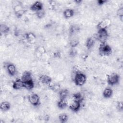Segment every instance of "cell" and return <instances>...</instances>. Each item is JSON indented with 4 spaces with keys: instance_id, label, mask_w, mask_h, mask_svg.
<instances>
[{
    "instance_id": "23",
    "label": "cell",
    "mask_w": 123,
    "mask_h": 123,
    "mask_svg": "<svg viewBox=\"0 0 123 123\" xmlns=\"http://www.w3.org/2000/svg\"><path fill=\"white\" fill-rule=\"evenodd\" d=\"M73 98H74V100H76V101L82 102V101L83 100V96H82L81 93L77 92V93H74L73 95Z\"/></svg>"
},
{
    "instance_id": "19",
    "label": "cell",
    "mask_w": 123,
    "mask_h": 123,
    "mask_svg": "<svg viewBox=\"0 0 123 123\" xmlns=\"http://www.w3.org/2000/svg\"><path fill=\"white\" fill-rule=\"evenodd\" d=\"M34 87V83L33 80L24 82V87L27 90H31Z\"/></svg>"
},
{
    "instance_id": "5",
    "label": "cell",
    "mask_w": 123,
    "mask_h": 123,
    "mask_svg": "<svg viewBox=\"0 0 123 123\" xmlns=\"http://www.w3.org/2000/svg\"><path fill=\"white\" fill-rule=\"evenodd\" d=\"M28 101L34 106H37L40 104V98L37 94H32L28 96Z\"/></svg>"
},
{
    "instance_id": "27",
    "label": "cell",
    "mask_w": 123,
    "mask_h": 123,
    "mask_svg": "<svg viewBox=\"0 0 123 123\" xmlns=\"http://www.w3.org/2000/svg\"><path fill=\"white\" fill-rule=\"evenodd\" d=\"M36 52L37 54H39L40 56L44 54L46 52V50L45 48L42 46H39L36 49Z\"/></svg>"
},
{
    "instance_id": "28",
    "label": "cell",
    "mask_w": 123,
    "mask_h": 123,
    "mask_svg": "<svg viewBox=\"0 0 123 123\" xmlns=\"http://www.w3.org/2000/svg\"><path fill=\"white\" fill-rule=\"evenodd\" d=\"M117 14L119 17L120 19L122 21V19L123 18V8H120L117 11Z\"/></svg>"
},
{
    "instance_id": "30",
    "label": "cell",
    "mask_w": 123,
    "mask_h": 123,
    "mask_svg": "<svg viewBox=\"0 0 123 123\" xmlns=\"http://www.w3.org/2000/svg\"><path fill=\"white\" fill-rule=\"evenodd\" d=\"M77 27L76 26H74V25H72L71 26L70 28V34L72 35L73 34H74L75 32L77 31Z\"/></svg>"
},
{
    "instance_id": "13",
    "label": "cell",
    "mask_w": 123,
    "mask_h": 123,
    "mask_svg": "<svg viewBox=\"0 0 123 123\" xmlns=\"http://www.w3.org/2000/svg\"><path fill=\"white\" fill-rule=\"evenodd\" d=\"M21 79L24 82L33 80L32 77V74L31 73V72L27 71L24 72L22 75Z\"/></svg>"
},
{
    "instance_id": "20",
    "label": "cell",
    "mask_w": 123,
    "mask_h": 123,
    "mask_svg": "<svg viewBox=\"0 0 123 123\" xmlns=\"http://www.w3.org/2000/svg\"><path fill=\"white\" fill-rule=\"evenodd\" d=\"M95 39L92 37H89L87 39L86 41V46L88 49H91L95 44Z\"/></svg>"
},
{
    "instance_id": "14",
    "label": "cell",
    "mask_w": 123,
    "mask_h": 123,
    "mask_svg": "<svg viewBox=\"0 0 123 123\" xmlns=\"http://www.w3.org/2000/svg\"><path fill=\"white\" fill-rule=\"evenodd\" d=\"M113 94V91L112 90L110 87H106L103 90L102 95L104 98H111Z\"/></svg>"
},
{
    "instance_id": "15",
    "label": "cell",
    "mask_w": 123,
    "mask_h": 123,
    "mask_svg": "<svg viewBox=\"0 0 123 123\" xmlns=\"http://www.w3.org/2000/svg\"><path fill=\"white\" fill-rule=\"evenodd\" d=\"M11 108V104L8 101H3L1 103L0 105V109L2 111H7Z\"/></svg>"
},
{
    "instance_id": "6",
    "label": "cell",
    "mask_w": 123,
    "mask_h": 123,
    "mask_svg": "<svg viewBox=\"0 0 123 123\" xmlns=\"http://www.w3.org/2000/svg\"><path fill=\"white\" fill-rule=\"evenodd\" d=\"M14 12L15 16L17 18H20L24 14L25 11L22 5L17 4L14 8Z\"/></svg>"
},
{
    "instance_id": "2",
    "label": "cell",
    "mask_w": 123,
    "mask_h": 123,
    "mask_svg": "<svg viewBox=\"0 0 123 123\" xmlns=\"http://www.w3.org/2000/svg\"><path fill=\"white\" fill-rule=\"evenodd\" d=\"M86 75L81 72L76 73L74 78V81L75 84L77 86H82L84 85L86 83Z\"/></svg>"
},
{
    "instance_id": "26",
    "label": "cell",
    "mask_w": 123,
    "mask_h": 123,
    "mask_svg": "<svg viewBox=\"0 0 123 123\" xmlns=\"http://www.w3.org/2000/svg\"><path fill=\"white\" fill-rule=\"evenodd\" d=\"M79 43V40L77 38H72L71 40L70 44V46L73 48H74L76 47L78 45Z\"/></svg>"
},
{
    "instance_id": "3",
    "label": "cell",
    "mask_w": 123,
    "mask_h": 123,
    "mask_svg": "<svg viewBox=\"0 0 123 123\" xmlns=\"http://www.w3.org/2000/svg\"><path fill=\"white\" fill-rule=\"evenodd\" d=\"M98 51L101 56H109L112 52L111 48L106 43H100L98 48Z\"/></svg>"
},
{
    "instance_id": "25",
    "label": "cell",
    "mask_w": 123,
    "mask_h": 123,
    "mask_svg": "<svg viewBox=\"0 0 123 123\" xmlns=\"http://www.w3.org/2000/svg\"><path fill=\"white\" fill-rule=\"evenodd\" d=\"M36 14L37 17L39 19L43 18L45 15V12L44 10V9H42L40 11H38L37 12H36Z\"/></svg>"
},
{
    "instance_id": "4",
    "label": "cell",
    "mask_w": 123,
    "mask_h": 123,
    "mask_svg": "<svg viewBox=\"0 0 123 123\" xmlns=\"http://www.w3.org/2000/svg\"><path fill=\"white\" fill-rule=\"evenodd\" d=\"M120 81V75L116 73H112L108 75L107 82L109 85L114 86L117 84Z\"/></svg>"
},
{
    "instance_id": "31",
    "label": "cell",
    "mask_w": 123,
    "mask_h": 123,
    "mask_svg": "<svg viewBox=\"0 0 123 123\" xmlns=\"http://www.w3.org/2000/svg\"><path fill=\"white\" fill-rule=\"evenodd\" d=\"M106 2H107V0H98L97 1V3L99 5H102L105 3H106Z\"/></svg>"
},
{
    "instance_id": "11",
    "label": "cell",
    "mask_w": 123,
    "mask_h": 123,
    "mask_svg": "<svg viewBox=\"0 0 123 123\" xmlns=\"http://www.w3.org/2000/svg\"><path fill=\"white\" fill-rule=\"evenodd\" d=\"M12 87L15 90H19L24 87V82L21 79H16L12 84Z\"/></svg>"
},
{
    "instance_id": "10",
    "label": "cell",
    "mask_w": 123,
    "mask_h": 123,
    "mask_svg": "<svg viewBox=\"0 0 123 123\" xmlns=\"http://www.w3.org/2000/svg\"><path fill=\"white\" fill-rule=\"evenodd\" d=\"M39 80L41 83L48 85H49L52 82L51 78L49 76L45 74L41 75L39 78Z\"/></svg>"
},
{
    "instance_id": "29",
    "label": "cell",
    "mask_w": 123,
    "mask_h": 123,
    "mask_svg": "<svg viewBox=\"0 0 123 123\" xmlns=\"http://www.w3.org/2000/svg\"><path fill=\"white\" fill-rule=\"evenodd\" d=\"M116 107H117V109L119 111H122L123 110V102L122 101H118L117 103V105H116Z\"/></svg>"
},
{
    "instance_id": "32",
    "label": "cell",
    "mask_w": 123,
    "mask_h": 123,
    "mask_svg": "<svg viewBox=\"0 0 123 123\" xmlns=\"http://www.w3.org/2000/svg\"><path fill=\"white\" fill-rule=\"evenodd\" d=\"M75 2H76L77 3H79L81 2V0H75Z\"/></svg>"
},
{
    "instance_id": "1",
    "label": "cell",
    "mask_w": 123,
    "mask_h": 123,
    "mask_svg": "<svg viewBox=\"0 0 123 123\" xmlns=\"http://www.w3.org/2000/svg\"><path fill=\"white\" fill-rule=\"evenodd\" d=\"M109 34L108 31L106 29H98V32L96 34V39L98 40L100 43H106Z\"/></svg>"
},
{
    "instance_id": "17",
    "label": "cell",
    "mask_w": 123,
    "mask_h": 123,
    "mask_svg": "<svg viewBox=\"0 0 123 123\" xmlns=\"http://www.w3.org/2000/svg\"><path fill=\"white\" fill-rule=\"evenodd\" d=\"M68 105V102L66 99H60L58 103H57V106L60 109H65Z\"/></svg>"
},
{
    "instance_id": "22",
    "label": "cell",
    "mask_w": 123,
    "mask_h": 123,
    "mask_svg": "<svg viewBox=\"0 0 123 123\" xmlns=\"http://www.w3.org/2000/svg\"><path fill=\"white\" fill-rule=\"evenodd\" d=\"M10 31L9 27L5 24H1L0 25V31L2 34H6Z\"/></svg>"
},
{
    "instance_id": "8",
    "label": "cell",
    "mask_w": 123,
    "mask_h": 123,
    "mask_svg": "<svg viewBox=\"0 0 123 123\" xmlns=\"http://www.w3.org/2000/svg\"><path fill=\"white\" fill-rule=\"evenodd\" d=\"M81 102L74 100V101L70 104L69 106V108L73 111L77 112L80 110L81 108Z\"/></svg>"
},
{
    "instance_id": "24",
    "label": "cell",
    "mask_w": 123,
    "mask_h": 123,
    "mask_svg": "<svg viewBox=\"0 0 123 123\" xmlns=\"http://www.w3.org/2000/svg\"><path fill=\"white\" fill-rule=\"evenodd\" d=\"M68 117L66 113H62L59 116V119L62 123H66L68 120Z\"/></svg>"
},
{
    "instance_id": "18",
    "label": "cell",
    "mask_w": 123,
    "mask_h": 123,
    "mask_svg": "<svg viewBox=\"0 0 123 123\" xmlns=\"http://www.w3.org/2000/svg\"><path fill=\"white\" fill-rule=\"evenodd\" d=\"M69 93V91L67 89H62L59 92L60 99H66Z\"/></svg>"
},
{
    "instance_id": "7",
    "label": "cell",
    "mask_w": 123,
    "mask_h": 123,
    "mask_svg": "<svg viewBox=\"0 0 123 123\" xmlns=\"http://www.w3.org/2000/svg\"><path fill=\"white\" fill-rule=\"evenodd\" d=\"M43 5L41 2L39 1H36L31 5L30 9L31 10L36 12L43 9Z\"/></svg>"
},
{
    "instance_id": "12",
    "label": "cell",
    "mask_w": 123,
    "mask_h": 123,
    "mask_svg": "<svg viewBox=\"0 0 123 123\" xmlns=\"http://www.w3.org/2000/svg\"><path fill=\"white\" fill-rule=\"evenodd\" d=\"M7 72L11 76H13L16 74V68L15 65L13 63H9L7 65Z\"/></svg>"
},
{
    "instance_id": "9",
    "label": "cell",
    "mask_w": 123,
    "mask_h": 123,
    "mask_svg": "<svg viewBox=\"0 0 123 123\" xmlns=\"http://www.w3.org/2000/svg\"><path fill=\"white\" fill-rule=\"evenodd\" d=\"M111 24V21L109 19H104L99 23H98L97 25V28L98 29H107V28Z\"/></svg>"
},
{
    "instance_id": "16",
    "label": "cell",
    "mask_w": 123,
    "mask_h": 123,
    "mask_svg": "<svg viewBox=\"0 0 123 123\" xmlns=\"http://www.w3.org/2000/svg\"><path fill=\"white\" fill-rule=\"evenodd\" d=\"M74 11L71 9H67L64 11L63 14L64 17L66 18H70L73 17L74 15Z\"/></svg>"
},
{
    "instance_id": "21",
    "label": "cell",
    "mask_w": 123,
    "mask_h": 123,
    "mask_svg": "<svg viewBox=\"0 0 123 123\" xmlns=\"http://www.w3.org/2000/svg\"><path fill=\"white\" fill-rule=\"evenodd\" d=\"M25 38L26 39V40L29 42H32L34 41L36 39L35 35L33 33H31V32L26 33L25 35Z\"/></svg>"
}]
</instances>
